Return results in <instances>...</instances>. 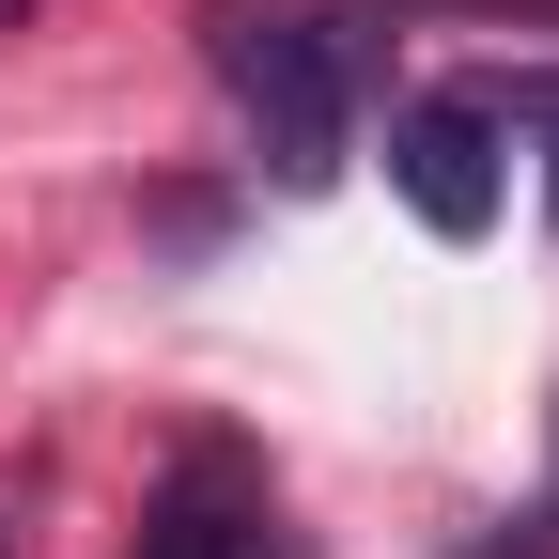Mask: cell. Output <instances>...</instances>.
<instances>
[{
	"label": "cell",
	"mask_w": 559,
	"mask_h": 559,
	"mask_svg": "<svg viewBox=\"0 0 559 559\" xmlns=\"http://www.w3.org/2000/svg\"><path fill=\"white\" fill-rule=\"evenodd\" d=\"M218 79L249 109V156L280 187H326L342 140H358V47L326 16H218Z\"/></svg>",
	"instance_id": "1"
},
{
	"label": "cell",
	"mask_w": 559,
	"mask_h": 559,
	"mask_svg": "<svg viewBox=\"0 0 559 559\" xmlns=\"http://www.w3.org/2000/svg\"><path fill=\"white\" fill-rule=\"evenodd\" d=\"M140 559H296V528H280V481H264L234 436L171 451V481L140 498Z\"/></svg>",
	"instance_id": "2"
},
{
	"label": "cell",
	"mask_w": 559,
	"mask_h": 559,
	"mask_svg": "<svg viewBox=\"0 0 559 559\" xmlns=\"http://www.w3.org/2000/svg\"><path fill=\"white\" fill-rule=\"evenodd\" d=\"M498 94H419L404 124H389V187L419 202V234H481V218H498V187H513V156H498Z\"/></svg>",
	"instance_id": "3"
},
{
	"label": "cell",
	"mask_w": 559,
	"mask_h": 559,
	"mask_svg": "<svg viewBox=\"0 0 559 559\" xmlns=\"http://www.w3.org/2000/svg\"><path fill=\"white\" fill-rule=\"evenodd\" d=\"M498 109H528V124H544V140H559V79H513V94H498ZM544 218H559V156H544Z\"/></svg>",
	"instance_id": "4"
},
{
	"label": "cell",
	"mask_w": 559,
	"mask_h": 559,
	"mask_svg": "<svg viewBox=\"0 0 559 559\" xmlns=\"http://www.w3.org/2000/svg\"><path fill=\"white\" fill-rule=\"evenodd\" d=\"M544 481H559V436H544Z\"/></svg>",
	"instance_id": "5"
}]
</instances>
